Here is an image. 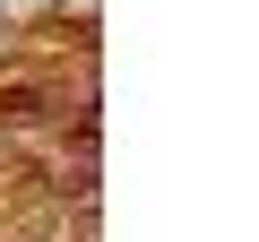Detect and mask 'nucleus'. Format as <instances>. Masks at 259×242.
<instances>
[{
    "label": "nucleus",
    "mask_w": 259,
    "mask_h": 242,
    "mask_svg": "<svg viewBox=\"0 0 259 242\" xmlns=\"http://www.w3.org/2000/svg\"><path fill=\"white\" fill-rule=\"evenodd\" d=\"M35 112H44V95L35 87H9V95H0V130H26Z\"/></svg>",
    "instance_id": "1"
}]
</instances>
